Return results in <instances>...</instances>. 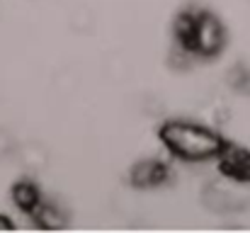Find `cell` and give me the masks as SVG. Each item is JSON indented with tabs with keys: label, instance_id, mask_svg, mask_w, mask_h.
Masks as SVG:
<instances>
[{
	"label": "cell",
	"instance_id": "obj_1",
	"mask_svg": "<svg viewBox=\"0 0 250 233\" xmlns=\"http://www.w3.org/2000/svg\"><path fill=\"white\" fill-rule=\"evenodd\" d=\"M161 136L170 153L189 163L214 160L226 148V141L214 129L194 122H167Z\"/></svg>",
	"mask_w": 250,
	"mask_h": 233
},
{
	"label": "cell",
	"instance_id": "obj_2",
	"mask_svg": "<svg viewBox=\"0 0 250 233\" xmlns=\"http://www.w3.org/2000/svg\"><path fill=\"white\" fill-rule=\"evenodd\" d=\"M202 202L219 214H233V212H243L250 207V190L248 182L226 177L221 182H211L204 187Z\"/></svg>",
	"mask_w": 250,
	"mask_h": 233
},
{
	"label": "cell",
	"instance_id": "obj_3",
	"mask_svg": "<svg viewBox=\"0 0 250 233\" xmlns=\"http://www.w3.org/2000/svg\"><path fill=\"white\" fill-rule=\"evenodd\" d=\"M224 46H226V29H224L221 20L209 12L194 15L192 32H189V39L185 42V49H189L197 56L209 59V56L221 54Z\"/></svg>",
	"mask_w": 250,
	"mask_h": 233
},
{
	"label": "cell",
	"instance_id": "obj_4",
	"mask_svg": "<svg viewBox=\"0 0 250 233\" xmlns=\"http://www.w3.org/2000/svg\"><path fill=\"white\" fill-rule=\"evenodd\" d=\"M221 170L226 177L241 180V182H250V153L243 148H231L226 146L224 153L219 155Z\"/></svg>",
	"mask_w": 250,
	"mask_h": 233
},
{
	"label": "cell",
	"instance_id": "obj_5",
	"mask_svg": "<svg viewBox=\"0 0 250 233\" xmlns=\"http://www.w3.org/2000/svg\"><path fill=\"white\" fill-rule=\"evenodd\" d=\"M167 177V168L163 163H158V160H144V163H139L136 168H134V185L136 187H146V190H151V187H158V185H163Z\"/></svg>",
	"mask_w": 250,
	"mask_h": 233
},
{
	"label": "cell",
	"instance_id": "obj_6",
	"mask_svg": "<svg viewBox=\"0 0 250 233\" xmlns=\"http://www.w3.org/2000/svg\"><path fill=\"white\" fill-rule=\"evenodd\" d=\"M17 160H20V165L24 168V170H29V172H39L42 168H46V163H49V153H46V148L42 146V144H24V146H20L17 148Z\"/></svg>",
	"mask_w": 250,
	"mask_h": 233
},
{
	"label": "cell",
	"instance_id": "obj_7",
	"mask_svg": "<svg viewBox=\"0 0 250 233\" xmlns=\"http://www.w3.org/2000/svg\"><path fill=\"white\" fill-rule=\"evenodd\" d=\"M29 214H37L39 216V226L42 229H61L63 226V216H61V209L51 202H39Z\"/></svg>",
	"mask_w": 250,
	"mask_h": 233
},
{
	"label": "cell",
	"instance_id": "obj_8",
	"mask_svg": "<svg viewBox=\"0 0 250 233\" xmlns=\"http://www.w3.org/2000/svg\"><path fill=\"white\" fill-rule=\"evenodd\" d=\"M15 202H17V207H22L24 212H32V209L42 202V197H39V192H37L32 185H20V187L15 190Z\"/></svg>",
	"mask_w": 250,
	"mask_h": 233
},
{
	"label": "cell",
	"instance_id": "obj_9",
	"mask_svg": "<svg viewBox=\"0 0 250 233\" xmlns=\"http://www.w3.org/2000/svg\"><path fill=\"white\" fill-rule=\"evenodd\" d=\"M17 148H20V144L15 141V136H12L10 131L0 129V158H12V155H17Z\"/></svg>",
	"mask_w": 250,
	"mask_h": 233
},
{
	"label": "cell",
	"instance_id": "obj_10",
	"mask_svg": "<svg viewBox=\"0 0 250 233\" xmlns=\"http://www.w3.org/2000/svg\"><path fill=\"white\" fill-rule=\"evenodd\" d=\"M233 76L238 78V80H236V87H238L243 95H248L250 97V71L241 68V71H238V73H233Z\"/></svg>",
	"mask_w": 250,
	"mask_h": 233
}]
</instances>
